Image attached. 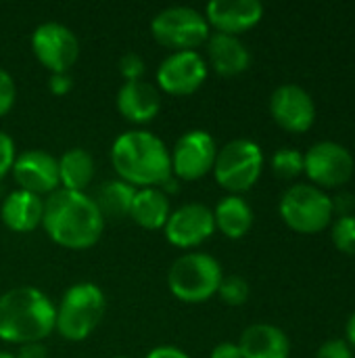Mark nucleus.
<instances>
[{
    "label": "nucleus",
    "mask_w": 355,
    "mask_h": 358,
    "mask_svg": "<svg viewBox=\"0 0 355 358\" xmlns=\"http://www.w3.org/2000/svg\"><path fill=\"white\" fill-rule=\"evenodd\" d=\"M71 86H73V80L69 73H50V78H48V90L56 96L67 94L71 90Z\"/></svg>",
    "instance_id": "obj_32"
},
{
    "label": "nucleus",
    "mask_w": 355,
    "mask_h": 358,
    "mask_svg": "<svg viewBox=\"0 0 355 358\" xmlns=\"http://www.w3.org/2000/svg\"><path fill=\"white\" fill-rule=\"evenodd\" d=\"M42 227L54 243L69 250H86L100 239L105 218L86 193L56 189L44 199Z\"/></svg>",
    "instance_id": "obj_1"
},
{
    "label": "nucleus",
    "mask_w": 355,
    "mask_h": 358,
    "mask_svg": "<svg viewBox=\"0 0 355 358\" xmlns=\"http://www.w3.org/2000/svg\"><path fill=\"white\" fill-rule=\"evenodd\" d=\"M169 199L167 195L157 189V187H149V189H140L134 195L132 201V210H130V218L134 222H138L142 229H163L167 218H169Z\"/></svg>",
    "instance_id": "obj_21"
},
{
    "label": "nucleus",
    "mask_w": 355,
    "mask_h": 358,
    "mask_svg": "<svg viewBox=\"0 0 355 358\" xmlns=\"http://www.w3.org/2000/svg\"><path fill=\"white\" fill-rule=\"evenodd\" d=\"M136 189L123 180H107L103 182L92 201L96 203L100 216L107 220H121V218H130V210H132V201H134Z\"/></svg>",
    "instance_id": "obj_24"
},
{
    "label": "nucleus",
    "mask_w": 355,
    "mask_h": 358,
    "mask_svg": "<svg viewBox=\"0 0 355 358\" xmlns=\"http://www.w3.org/2000/svg\"><path fill=\"white\" fill-rule=\"evenodd\" d=\"M264 168V153L257 143L247 138H236L226 143L213 164L216 180L222 189L230 191L232 195L249 191L262 176Z\"/></svg>",
    "instance_id": "obj_6"
},
{
    "label": "nucleus",
    "mask_w": 355,
    "mask_h": 358,
    "mask_svg": "<svg viewBox=\"0 0 355 358\" xmlns=\"http://www.w3.org/2000/svg\"><path fill=\"white\" fill-rule=\"evenodd\" d=\"M165 239L176 248H197L216 233L213 212L203 203H186L174 210L163 227Z\"/></svg>",
    "instance_id": "obj_14"
},
{
    "label": "nucleus",
    "mask_w": 355,
    "mask_h": 358,
    "mask_svg": "<svg viewBox=\"0 0 355 358\" xmlns=\"http://www.w3.org/2000/svg\"><path fill=\"white\" fill-rule=\"evenodd\" d=\"M94 178V159L86 149H69L59 157V182L65 191L84 193Z\"/></svg>",
    "instance_id": "obj_23"
},
{
    "label": "nucleus",
    "mask_w": 355,
    "mask_h": 358,
    "mask_svg": "<svg viewBox=\"0 0 355 358\" xmlns=\"http://www.w3.org/2000/svg\"><path fill=\"white\" fill-rule=\"evenodd\" d=\"M220 298L224 304L228 306H243L247 300H249V283L239 277V275H230V277H224L222 283H220V289H218Z\"/></svg>",
    "instance_id": "obj_27"
},
{
    "label": "nucleus",
    "mask_w": 355,
    "mask_h": 358,
    "mask_svg": "<svg viewBox=\"0 0 355 358\" xmlns=\"http://www.w3.org/2000/svg\"><path fill=\"white\" fill-rule=\"evenodd\" d=\"M216 155L218 147L209 132L188 130L176 141L174 151L169 153L172 174L182 180H199L213 170Z\"/></svg>",
    "instance_id": "obj_11"
},
{
    "label": "nucleus",
    "mask_w": 355,
    "mask_h": 358,
    "mask_svg": "<svg viewBox=\"0 0 355 358\" xmlns=\"http://www.w3.org/2000/svg\"><path fill=\"white\" fill-rule=\"evenodd\" d=\"M117 109L128 122L146 124L155 120L161 109L159 90L144 80L126 82L117 92Z\"/></svg>",
    "instance_id": "obj_17"
},
{
    "label": "nucleus",
    "mask_w": 355,
    "mask_h": 358,
    "mask_svg": "<svg viewBox=\"0 0 355 358\" xmlns=\"http://www.w3.org/2000/svg\"><path fill=\"white\" fill-rule=\"evenodd\" d=\"M331 235H333V243L339 252H343L347 256H355V214L339 216L333 222Z\"/></svg>",
    "instance_id": "obj_26"
},
{
    "label": "nucleus",
    "mask_w": 355,
    "mask_h": 358,
    "mask_svg": "<svg viewBox=\"0 0 355 358\" xmlns=\"http://www.w3.org/2000/svg\"><path fill=\"white\" fill-rule=\"evenodd\" d=\"M17 155H15V143L6 132H0V180L13 170Z\"/></svg>",
    "instance_id": "obj_30"
},
{
    "label": "nucleus",
    "mask_w": 355,
    "mask_h": 358,
    "mask_svg": "<svg viewBox=\"0 0 355 358\" xmlns=\"http://www.w3.org/2000/svg\"><path fill=\"white\" fill-rule=\"evenodd\" d=\"M111 164L119 180L134 189L161 187L172 174V157L165 143L149 130H130L115 138Z\"/></svg>",
    "instance_id": "obj_2"
},
{
    "label": "nucleus",
    "mask_w": 355,
    "mask_h": 358,
    "mask_svg": "<svg viewBox=\"0 0 355 358\" xmlns=\"http://www.w3.org/2000/svg\"><path fill=\"white\" fill-rule=\"evenodd\" d=\"M278 210L285 224L303 235L324 231L335 216L331 197L314 185H293L287 189Z\"/></svg>",
    "instance_id": "obj_7"
},
{
    "label": "nucleus",
    "mask_w": 355,
    "mask_h": 358,
    "mask_svg": "<svg viewBox=\"0 0 355 358\" xmlns=\"http://www.w3.org/2000/svg\"><path fill=\"white\" fill-rule=\"evenodd\" d=\"M0 358H15V355H8V352H2L0 350Z\"/></svg>",
    "instance_id": "obj_38"
},
{
    "label": "nucleus",
    "mask_w": 355,
    "mask_h": 358,
    "mask_svg": "<svg viewBox=\"0 0 355 358\" xmlns=\"http://www.w3.org/2000/svg\"><path fill=\"white\" fill-rule=\"evenodd\" d=\"M345 338H347V346L355 350V313L349 317V321L345 325Z\"/></svg>",
    "instance_id": "obj_37"
},
{
    "label": "nucleus",
    "mask_w": 355,
    "mask_h": 358,
    "mask_svg": "<svg viewBox=\"0 0 355 358\" xmlns=\"http://www.w3.org/2000/svg\"><path fill=\"white\" fill-rule=\"evenodd\" d=\"M153 38L172 48L180 50H197L209 38V23L192 6H169L159 10L151 21Z\"/></svg>",
    "instance_id": "obj_8"
},
{
    "label": "nucleus",
    "mask_w": 355,
    "mask_h": 358,
    "mask_svg": "<svg viewBox=\"0 0 355 358\" xmlns=\"http://www.w3.org/2000/svg\"><path fill=\"white\" fill-rule=\"evenodd\" d=\"M15 358H48V352L42 342H33L19 346V355H15Z\"/></svg>",
    "instance_id": "obj_34"
},
{
    "label": "nucleus",
    "mask_w": 355,
    "mask_h": 358,
    "mask_svg": "<svg viewBox=\"0 0 355 358\" xmlns=\"http://www.w3.org/2000/svg\"><path fill=\"white\" fill-rule=\"evenodd\" d=\"M146 358H190L184 350H180V348H176V346H157V348H153Z\"/></svg>",
    "instance_id": "obj_35"
},
{
    "label": "nucleus",
    "mask_w": 355,
    "mask_h": 358,
    "mask_svg": "<svg viewBox=\"0 0 355 358\" xmlns=\"http://www.w3.org/2000/svg\"><path fill=\"white\" fill-rule=\"evenodd\" d=\"M264 17L259 0H211L205 8V19L220 34H243L255 27Z\"/></svg>",
    "instance_id": "obj_16"
},
{
    "label": "nucleus",
    "mask_w": 355,
    "mask_h": 358,
    "mask_svg": "<svg viewBox=\"0 0 355 358\" xmlns=\"http://www.w3.org/2000/svg\"><path fill=\"white\" fill-rule=\"evenodd\" d=\"M222 279L224 275L220 262L203 252L180 256L167 273L172 294L186 304H201L213 298L220 289Z\"/></svg>",
    "instance_id": "obj_4"
},
{
    "label": "nucleus",
    "mask_w": 355,
    "mask_h": 358,
    "mask_svg": "<svg viewBox=\"0 0 355 358\" xmlns=\"http://www.w3.org/2000/svg\"><path fill=\"white\" fill-rule=\"evenodd\" d=\"M105 315V294L94 283H75L69 287L56 308L54 329L69 342L86 340Z\"/></svg>",
    "instance_id": "obj_5"
},
{
    "label": "nucleus",
    "mask_w": 355,
    "mask_h": 358,
    "mask_svg": "<svg viewBox=\"0 0 355 358\" xmlns=\"http://www.w3.org/2000/svg\"><path fill=\"white\" fill-rule=\"evenodd\" d=\"M236 346L243 358H289L291 355V342L287 334L266 323L247 327Z\"/></svg>",
    "instance_id": "obj_18"
},
{
    "label": "nucleus",
    "mask_w": 355,
    "mask_h": 358,
    "mask_svg": "<svg viewBox=\"0 0 355 358\" xmlns=\"http://www.w3.org/2000/svg\"><path fill=\"white\" fill-rule=\"evenodd\" d=\"M207 57L216 73L220 76H239L247 71L251 63L249 48L230 34H209L207 38Z\"/></svg>",
    "instance_id": "obj_20"
},
{
    "label": "nucleus",
    "mask_w": 355,
    "mask_h": 358,
    "mask_svg": "<svg viewBox=\"0 0 355 358\" xmlns=\"http://www.w3.org/2000/svg\"><path fill=\"white\" fill-rule=\"evenodd\" d=\"M272 170L282 180L299 176L303 172V153L297 149H278L272 157Z\"/></svg>",
    "instance_id": "obj_25"
},
{
    "label": "nucleus",
    "mask_w": 355,
    "mask_h": 358,
    "mask_svg": "<svg viewBox=\"0 0 355 358\" xmlns=\"http://www.w3.org/2000/svg\"><path fill=\"white\" fill-rule=\"evenodd\" d=\"M331 201H333V212H337L339 216H349L352 208L355 206V197L352 193H341Z\"/></svg>",
    "instance_id": "obj_33"
},
{
    "label": "nucleus",
    "mask_w": 355,
    "mask_h": 358,
    "mask_svg": "<svg viewBox=\"0 0 355 358\" xmlns=\"http://www.w3.org/2000/svg\"><path fill=\"white\" fill-rule=\"evenodd\" d=\"M146 67H144V59L138 52H126L119 59V73L126 78V82L132 80H142Z\"/></svg>",
    "instance_id": "obj_28"
},
{
    "label": "nucleus",
    "mask_w": 355,
    "mask_h": 358,
    "mask_svg": "<svg viewBox=\"0 0 355 358\" xmlns=\"http://www.w3.org/2000/svg\"><path fill=\"white\" fill-rule=\"evenodd\" d=\"M2 222L15 233H31L42 224L44 216V199L29 191L17 189L2 201L0 208Z\"/></svg>",
    "instance_id": "obj_19"
},
{
    "label": "nucleus",
    "mask_w": 355,
    "mask_h": 358,
    "mask_svg": "<svg viewBox=\"0 0 355 358\" xmlns=\"http://www.w3.org/2000/svg\"><path fill=\"white\" fill-rule=\"evenodd\" d=\"M13 176L23 191L33 195L54 193L59 189V159L42 149L23 151L13 164Z\"/></svg>",
    "instance_id": "obj_15"
},
{
    "label": "nucleus",
    "mask_w": 355,
    "mask_h": 358,
    "mask_svg": "<svg viewBox=\"0 0 355 358\" xmlns=\"http://www.w3.org/2000/svg\"><path fill=\"white\" fill-rule=\"evenodd\" d=\"M31 48L36 59L50 73H67L80 57V42L75 34L54 21L40 23L31 34Z\"/></svg>",
    "instance_id": "obj_9"
},
{
    "label": "nucleus",
    "mask_w": 355,
    "mask_h": 358,
    "mask_svg": "<svg viewBox=\"0 0 355 358\" xmlns=\"http://www.w3.org/2000/svg\"><path fill=\"white\" fill-rule=\"evenodd\" d=\"M354 166L349 149L333 141L316 143L303 155V172L318 189H337L345 185L354 174Z\"/></svg>",
    "instance_id": "obj_10"
},
{
    "label": "nucleus",
    "mask_w": 355,
    "mask_h": 358,
    "mask_svg": "<svg viewBox=\"0 0 355 358\" xmlns=\"http://www.w3.org/2000/svg\"><path fill=\"white\" fill-rule=\"evenodd\" d=\"M56 323L50 298L29 285L8 289L0 296V340L8 344H33L46 340Z\"/></svg>",
    "instance_id": "obj_3"
},
{
    "label": "nucleus",
    "mask_w": 355,
    "mask_h": 358,
    "mask_svg": "<svg viewBox=\"0 0 355 358\" xmlns=\"http://www.w3.org/2000/svg\"><path fill=\"white\" fill-rule=\"evenodd\" d=\"M209 358H243V355H241V350H239L236 344L224 342V344H218L211 350V357Z\"/></svg>",
    "instance_id": "obj_36"
},
{
    "label": "nucleus",
    "mask_w": 355,
    "mask_h": 358,
    "mask_svg": "<svg viewBox=\"0 0 355 358\" xmlns=\"http://www.w3.org/2000/svg\"><path fill=\"white\" fill-rule=\"evenodd\" d=\"M15 96H17L15 80L6 69L0 67V117L10 111V107L15 105Z\"/></svg>",
    "instance_id": "obj_29"
},
{
    "label": "nucleus",
    "mask_w": 355,
    "mask_h": 358,
    "mask_svg": "<svg viewBox=\"0 0 355 358\" xmlns=\"http://www.w3.org/2000/svg\"><path fill=\"white\" fill-rule=\"evenodd\" d=\"M316 358H354V350L345 340H328L318 348Z\"/></svg>",
    "instance_id": "obj_31"
},
{
    "label": "nucleus",
    "mask_w": 355,
    "mask_h": 358,
    "mask_svg": "<svg viewBox=\"0 0 355 358\" xmlns=\"http://www.w3.org/2000/svg\"><path fill=\"white\" fill-rule=\"evenodd\" d=\"M216 229H220L228 239L245 237L253 227V210L249 203L239 195H228L220 199L213 210Z\"/></svg>",
    "instance_id": "obj_22"
},
{
    "label": "nucleus",
    "mask_w": 355,
    "mask_h": 358,
    "mask_svg": "<svg viewBox=\"0 0 355 358\" xmlns=\"http://www.w3.org/2000/svg\"><path fill=\"white\" fill-rule=\"evenodd\" d=\"M270 113L287 132H308L316 122V105L308 90L297 84H282L270 96Z\"/></svg>",
    "instance_id": "obj_13"
},
{
    "label": "nucleus",
    "mask_w": 355,
    "mask_h": 358,
    "mask_svg": "<svg viewBox=\"0 0 355 358\" xmlns=\"http://www.w3.org/2000/svg\"><path fill=\"white\" fill-rule=\"evenodd\" d=\"M207 78V61L197 50H180L165 57L157 69V84L174 96L197 92Z\"/></svg>",
    "instance_id": "obj_12"
},
{
    "label": "nucleus",
    "mask_w": 355,
    "mask_h": 358,
    "mask_svg": "<svg viewBox=\"0 0 355 358\" xmlns=\"http://www.w3.org/2000/svg\"><path fill=\"white\" fill-rule=\"evenodd\" d=\"M115 358H126V357H115Z\"/></svg>",
    "instance_id": "obj_39"
}]
</instances>
